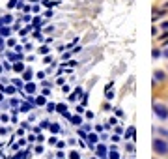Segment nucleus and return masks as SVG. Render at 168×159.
Segmentation results:
<instances>
[{
	"label": "nucleus",
	"mask_w": 168,
	"mask_h": 159,
	"mask_svg": "<svg viewBox=\"0 0 168 159\" xmlns=\"http://www.w3.org/2000/svg\"><path fill=\"white\" fill-rule=\"evenodd\" d=\"M155 150H159L161 154H164V152H166V146H164L163 142H155Z\"/></svg>",
	"instance_id": "nucleus-1"
}]
</instances>
